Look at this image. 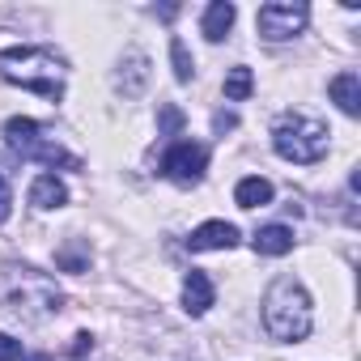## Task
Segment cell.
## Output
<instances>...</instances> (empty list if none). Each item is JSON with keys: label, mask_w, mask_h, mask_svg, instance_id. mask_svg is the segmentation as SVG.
<instances>
[{"label": "cell", "mask_w": 361, "mask_h": 361, "mask_svg": "<svg viewBox=\"0 0 361 361\" xmlns=\"http://www.w3.org/2000/svg\"><path fill=\"white\" fill-rule=\"evenodd\" d=\"M157 119H161V128H166V132H178V128H183V115H178V106H161V115H157Z\"/></svg>", "instance_id": "cell-18"}, {"label": "cell", "mask_w": 361, "mask_h": 361, "mask_svg": "<svg viewBox=\"0 0 361 361\" xmlns=\"http://www.w3.org/2000/svg\"><path fill=\"white\" fill-rule=\"evenodd\" d=\"M327 94H331V102H336L344 115H361V77H357V73H340V77H331Z\"/></svg>", "instance_id": "cell-8"}, {"label": "cell", "mask_w": 361, "mask_h": 361, "mask_svg": "<svg viewBox=\"0 0 361 361\" xmlns=\"http://www.w3.org/2000/svg\"><path fill=\"white\" fill-rule=\"evenodd\" d=\"M255 251L259 255H285V251H293V230L289 226H264L255 234Z\"/></svg>", "instance_id": "cell-13"}, {"label": "cell", "mask_w": 361, "mask_h": 361, "mask_svg": "<svg viewBox=\"0 0 361 361\" xmlns=\"http://www.w3.org/2000/svg\"><path fill=\"white\" fill-rule=\"evenodd\" d=\"M264 327L272 331V340H306L310 336V293L302 289V281L293 276H276L264 293Z\"/></svg>", "instance_id": "cell-2"}, {"label": "cell", "mask_w": 361, "mask_h": 361, "mask_svg": "<svg viewBox=\"0 0 361 361\" xmlns=\"http://www.w3.org/2000/svg\"><path fill=\"white\" fill-rule=\"evenodd\" d=\"M170 60H174V77L178 81H192V56H188L183 39H170Z\"/></svg>", "instance_id": "cell-16"}, {"label": "cell", "mask_w": 361, "mask_h": 361, "mask_svg": "<svg viewBox=\"0 0 361 361\" xmlns=\"http://www.w3.org/2000/svg\"><path fill=\"white\" fill-rule=\"evenodd\" d=\"M234 243H238V226H230V221H204L188 238L192 251H230Z\"/></svg>", "instance_id": "cell-7"}, {"label": "cell", "mask_w": 361, "mask_h": 361, "mask_svg": "<svg viewBox=\"0 0 361 361\" xmlns=\"http://www.w3.org/2000/svg\"><path fill=\"white\" fill-rule=\"evenodd\" d=\"M68 200V188L60 183L56 174H39L35 178V188H30V204H39V209H60Z\"/></svg>", "instance_id": "cell-11"}, {"label": "cell", "mask_w": 361, "mask_h": 361, "mask_svg": "<svg viewBox=\"0 0 361 361\" xmlns=\"http://www.w3.org/2000/svg\"><path fill=\"white\" fill-rule=\"evenodd\" d=\"M26 361H51V357H47V353H35V357H26Z\"/></svg>", "instance_id": "cell-21"}, {"label": "cell", "mask_w": 361, "mask_h": 361, "mask_svg": "<svg viewBox=\"0 0 361 361\" xmlns=\"http://www.w3.org/2000/svg\"><path fill=\"white\" fill-rule=\"evenodd\" d=\"M5 140H9V149L22 153V157H39V161H47V166H77V157L64 153L56 140H47L35 119H9V123H5Z\"/></svg>", "instance_id": "cell-4"}, {"label": "cell", "mask_w": 361, "mask_h": 361, "mask_svg": "<svg viewBox=\"0 0 361 361\" xmlns=\"http://www.w3.org/2000/svg\"><path fill=\"white\" fill-rule=\"evenodd\" d=\"M209 306H213V281L192 268L188 281H183V310H188V314H204Z\"/></svg>", "instance_id": "cell-10"}, {"label": "cell", "mask_w": 361, "mask_h": 361, "mask_svg": "<svg viewBox=\"0 0 361 361\" xmlns=\"http://www.w3.org/2000/svg\"><path fill=\"white\" fill-rule=\"evenodd\" d=\"M145 81H149V60H145L140 51H132V56H128V77H119V90H123V94H140Z\"/></svg>", "instance_id": "cell-14"}, {"label": "cell", "mask_w": 361, "mask_h": 361, "mask_svg": "<svg viewBox=\"0 0 361 361\" xmlns=\"http://www.w3.org/2000/svg\"><path fill=\"white\" fill-rule=\"evenodd\" d=\"M306 18H310L306 5H264L259 18H255V26H259V35H264L268 43H285V39L302 35Z\"/></svg>", "instance_id": "cell-6"}, {"label": "cell", "mask_w": 361, "mask_h": 361, "mask_svg": "<svg viewBox=\"0 0 361 361\" xmlns=\"http://www.w3.org/2000/svg\"><path fill=\"white\" fill-rule=\"evenodd\" d=\"M251 90H255L251 68H230V77H226V98H230V102H243V98H251Z\"/></svg>", "instance_id": "cell-15"}, {"label": "cell", "mask_w": 361, "mask_h": 361, "mask_svg": "<svg viewBox=\"0 0 361 361\" xmlns=\"http://www.w3.org/2000/svg\"><path fill=\"white\" fill-rule=\"evenodd\" d=\"M0 77L22 85V90H35L51 102L64 98V60L51 47H9V51H0Z\"/></svg>", "instance_id": "cell-1"}, {"label": "cell", "mask_w": 361, "mask_h": 361, "mask_svg": "<svg viewBox=\"0 0 361 361\" xmlns=\"http://www.w3.org/2000/svg\"><path fill=\"white\" fill-rule=\"evenodd\" d=\"M272 145L285 161H298V166H310L327 153V128L302 111H285L272 128Z\"/></svg>", "instance_id": "cell-3"}, {"label": "cell", "mask_w": 361, "mask_h": 361, "mask_svg": "<svg viewBox=\"0 0 361 361\" xmlns=\"http://www.w3.org/2000/svg\"><path fill=\"white\" fill-rule=\"evenodd\" d=\"M9 209H13V192H9V183H5V174H0V226L9 221Z\"/></svg>", "instance_id": "cell-19"}, {"label": "cell", "mask_w": 361, "mask_h": 361, "mask_svg": "<svg viewBox=\"0 0 361 361\" xmlns=\"http://www.w3.org/2000/svg\"><path fill=\"white\" fill-rule=\"evenodd\" d=\"M204 166H209V149H204V145H192V140L170 145V149H166V157H161V174H166V178H174V183H183V188L200 183Z\"/></svg>", "instance_id": "cell-5"}, {"label": "cell", "mask_w": 361, "mask_h": 361, "mask_svg": "<svg viewBox=\"0 0 361 361\" xmlns=\"http://www.w3.org/2000/svg\"><path fill=\"white\" fill-rule=\"evenodd\" d=\"M18 357H22V344H18L13 336L0 331V361H18Z\"/></svg>", "instance_id": "cell-17"}, {"label": "cell", "mask_w": 361, "mask_h": 361, "mask_svg": "<svg viewBox=\"0 0 361 361\" xmlns=\"http://www.w3.org/2000/svg\"><path fill=\"white\" fill-rule=\"evenodd\" d=\"M234 200H238V209H264L272 200V183L259 178V174H251V178H243V183L234 188Z\"/></svg>", "instance_id": "cell-12"}, {"label": "cell", "mask_w": 361, "mask_h": 361, "mask_svg": "<svg viewBox=\"0 0 361 361\" xmlns=\"http://www.w3.org/2000/svg\"><path fill=\"white\" fill-rule=\"evenodd\" d=\"M90 344H94V340H90L85 331H81V336H73V353H77V357H81V353H90Z\"/></svg>", "instance_id": "cell-20"}, {"label": "cell", "mask_w": 361, "mask_h": 361, "mask_svg": "<svg viewBox=\"0 0 361 361\" xmlns=\"http://www.w3.org/2000/svg\"><path fill=\"white\" fill-rule=\"evenodd\" d=\"M234 18H238V9L230 5V0H213V5L204 9V22H200V30H204V39H209V43H221V39L230 35V26H234Z\"/></svg>", "instance_id": "cell-9"}]
</instances>
